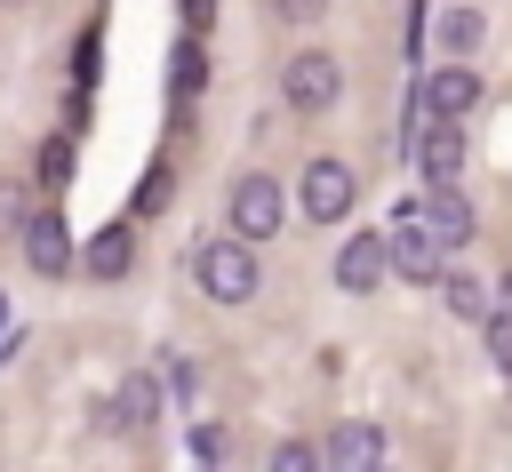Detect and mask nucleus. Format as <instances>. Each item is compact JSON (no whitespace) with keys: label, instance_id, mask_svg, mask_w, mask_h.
<instances>
[{"label":"nucleus","instance_id":"1","mask_svg":"<svg viewBox=\"0 0 512 472\" xmlns=\"http://www.w3.org/2000/svg\"><path fill=\"white\" fill-rule=\"evenodd\" d=\"M280 96H288V112H328L344 96V64L328 48H296L288 72H280Z\"/></svg>","mask_w":512,"mask_h":472},{"label":"nucleus","instance_id":"2","mask_svg":"<svg viewBox=\"0 0 512 472\" xmlns=\"http://www.w3.org/2000/svg\"><path fill=\"white\" fill-rule=\"evenodd\" d=\"M376 240H384V272H400V280H440V272H448V248L432 240V224H424L416 208H408L392 232H376Z\"/></svg>","mask_w":512,"mask_h":472},{"label":"nucleus","instance_id":"3","mask_svg":"<svg viewBox=\"0 0 512 472\" xmlns=\"http://www.w3.org/2000/svg\"><path fill=\"white\" fill-rule=\"evenodd\" d=\"M192 272H200V296H216V304H248L256 296V248H240V240H208L192 256Z\"/></svg>","mask_w":512,"mask_h":472},{"label":"nucleus","instance_id":"4","mask_svg":"<svg viewBox=\"0 0 512 472\" xmlns=\"http://www.w3.org/2000/svg\"><path fill=\"white\" fill-rule=\"evenodd\" d=\"M352 200H360V176H352L344 160H304L296 208H304L312 224H344V216H352Z\"/></svg>","mask_w":512,"mask_h":472},{"label":"nucleus","instance_id":"5","mask_svg":"<svg viewBox=\"0 0 512 472\" xmlns=\"http://www.w3.org/2000/svg\"><path fill=\"white\" fill-rule=\"evenodd\" d=\"M224 216H232V240L248 248V240H264V232H280V216H288V200H280V184H272V176H240V184H232V208H224Z\"/></svg>","mask_w":512,"mask_h":472},{"label":"nucleus","instance_id":"6","mask_svg":"<svg viewBox=\"0 0 512 472\" xmlns=\"http://www.w3.org/2000/svg\"><path fill=\"white\" fill-rule=\"evenodd\" d=\"M416 168H424L432 184H456V168H464V128L416 112Z\"/></svg>","mask_w":512,"mask_h":472},{"label":"nucleus","instance_id":"7","mask_svg":"<svg viewBox=\"0 0 512 472\" xmlns=\"http://www.w3.org/2000/svg\"><path fill=\"white\" fill-rule=\"evenodd\" d=\"M152 416H160V384H152L144 368H128V376H120V392L104 400V432H144Z\"/></svg>","mask_w":512,"mask_h":472},{"label":"nucleus","instance_id":"8","mask_svg":"<svg viewBox=\"0 0 512 472\" xmlns=\"http://www.w3.org/2000/svg\"><path fill=\"white\" fill-rule=\"evenodd\" d=\"M24 264H32L40 280H56V272L72 264V232H64V216H56V208H40V216L24 224Z\"/></svg>","mask_w":512,"mask_h":472},{"label":"nucleus","instance_id":"9","mask_svg":"<svg viewBox=\"0 0 512 472\" xmlns=\"http://www.w3.org/2000/svg\"><path fill=\"white\" fill-rule=\"evenodd\" d=\"M320 464H328V472H376V464H384V432H376V424H336L328 448H320Z\"/></svg>","mask_w":512,"mask_h":472},{"label":"nucleus","instance_id":"10","mask_svg":"<svg viewBox=\"0 0 512 472\" xmlns=\"http://www.w3.org/2000/svg\"><path fill=\"white\" fill-rule=\"evenodd\" d=\"M416 216L432 224V240H440V248H464V240H472V200H464L456 184H432Z\"/></svg>","mask_w":512,"mask_h":472},{"label":"nucleus","instance_id":"11","mask_svg":"<svg viewBox=\"0 0 512 472\" xmlns=\"http://www.w3.org/2000/svg\"><path fill=\"white\" fill-rule=\"evenodd\" d=\"M376 280H384V240H376V232H352V240L336 248V288H344V296H368Z\"/></svg>","mask_w":512,"mask_h":472},{"label":"nucleus","instance_id":"12","mask_svg":"<svg viewBox=\"0 0 512 472\" xmlns=\"http://www.w3.org/2000/svg\"><path fill=\"white\" fill-rule=\"evenodd\" d=\"M472 104H480V80H472L464 64H440V72L424 80V112H432V120H464Z\"/></svg>","mask_w":512,"mask_h":472},{"label":"nucleus","instance_id":"13","mask_svg":"<svg viewBox=\"0 0 512 472\" xmlns=\"http://www.w3.org/2000/svg\"><path fill=\"white\" fill-rule=\"evenodd\" d=\"M432 32H440L448 64H464V56H472V48L488 40V16H480V8H440V24H432Z\"/></svg>","mask_w":512,"mask_h":472},{"label":"nucleus","instance_id":"14","mask_svg":"<svg viewBox=\"0 0 512 472\" xmlns=\"http://www.w3.org/2000/svg\"><path fill=\"white\" fill-rule=\"evenodd\" d=\"M128 264H136V232H128V224H104V232L88 240V272H96V280H120Z\"/></svg>","mask_w":512,"mask_h":472},{"label":"nucleus","instance_id":"15","mask_svg":"<svg viewBox=\"0 0 512 472\" xmlns=\"http://www.w3.org/2000/svg\"><path fill=\"white\" fill-rule=\"evenodd\" d=\"M440 296H448V312H456V320H488V288H480L472 272H448V280H440Z\"/></svg>","mask_w":512,"mask_h":472},{"label":"nucleus","instance_id":"16","mask_svg":"<svg viewBox=\"0 0 512 472\" xmlns=\"http://www.w3.org/2000/svg\"><path fill=\"white\" fill-rule=\"evenodd\" d=\"M40 184H72V136H48L40 144V168H32Z\"/></svg>","mask_w":512,"mask_h":472},{"label":"nucleus","instance_id":"17","mask_svg":"<svg viewBox=\"0 0 512 472\" xmlns=\"http://www.w3.org/2000/svg\"><path fill=\"white\" fill-rule=\"evenodd\" d=\"M24 224H32V192L16 176H0V232H24Z\"/></svg>","mask_w":512,"mask_h":472},{"label":"nucleus","instance_id":"18","mask_svg":"<svg viewBox=\"0 0 512 472\" xmlns=\"http://www.w3.org/2000/svg\"><path fill=\"white\" fill-rule=\"evenodd\" d=\"M488 360H496V376L512 384V320H496V312H488Z\"/></svg>","mask_w":512,"mask_h":472},{"label":"nucleus","instance_id":"19","mask_svg":"<svg viewBox=\"0 0 512 472\" xmlns=\"http://www.w3.org/2000/svg\"><path fill=\"white\" fill-rule=\"evenodd\" d=\"M200 80H208V64H200V48H176V96H184V88H200Z\"/></svg>","mask_w":512,"mask_h":472},{"label":"nucleus","instance_id":"20","mask_svg":"<svg viewBox=\"0 0 512 472\" xmlns=\"http://www.w3.org/2000/svg\"><path fill=\"white\" fill-rule=\"evenodd\" d=\"M272 472H320V456H312V448H304V440H288V448H280V456H272Z\"/></svg>","mask_w":512,"mask_h":472},{"label":"nucleus","instance_id":"21","mask_svg":"<svg viewBox=\"0 0 512 472\" xmlns=\"http://www.w3.org/2000/svg\"><path fill=\"white\" fill-rule=\"evenodd\" d=\"M184 16H192V40H200V24H208V0H184Z\"/></svg>","mask_w":512,"mask_h":472},{"label":"nucleus","instance_id":"22","mask_svg":"<svg viewBox=\"0 0 512 472\" xmlns=\"http://www.w3.org/2000/svg\"><path fill=\"white\" fill-rule=\"evenodd\" d=\"M376 472H384V464H376Z\"/></svg>","mask_w":512,"mask_h":472}]
</instances>
